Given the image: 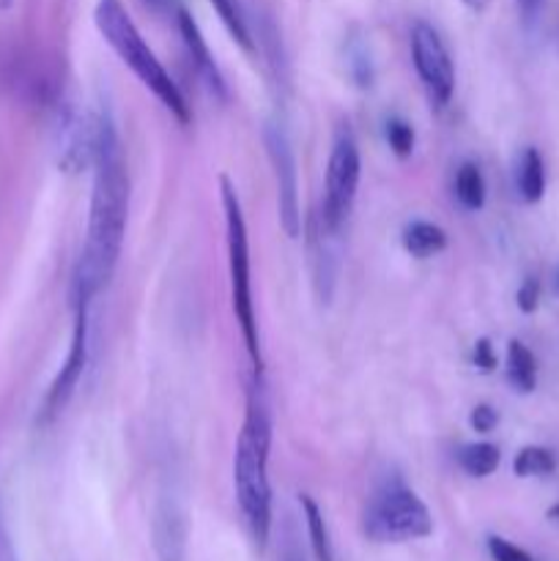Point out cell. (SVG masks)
I'll return each instance as SVG.
<instances>
[{"instance_id":"obj_20","label":"cell","mask_w":559,"mask_h":561,"mask_svg":"<svg viewBox=\"0 0 559 561\" xmlns=\"http://www.w3.org/2000/svg\"><path fill=\"white\" fill-rule=\"evenodd\" d=\"M387 142L389 148L395 151V157L406 159L411 157V151H414V142H417V135L414 129H411V124H406V121L400 118H389L387 121Z\"/></svg>"},{"instance_id":"obj_28","label":"cell","mask_w":559,"mask_h":561,"mask_svg":"<svg viewBox=\"0 0 559 561\" xmlns=\"http://www.w3.org/2000/svg\"><path fill=\"white\" fill-rule=\"evenodd\" d=\"M0 561H16L14 551H11V546H9V540H5V535H0Z\"/></svg>"},{"instance_id":"obj_22","label":"cell","mask_w":559,"mask_h":561,"mask_svg":"<svg viewBox=\"0 0 559 561\" xmlns=\"http://www.w3.org/2000/svg\"><path fill=\"white\" fill-rule=\"evenodd\" d=\"M488 553H491L493 561H535L524 548L504 540V537H488Z\"/></svg>"},{"instance_id":"obj_11","label":"cell","mask_w":559,"mask_h":561,"mask_svg":"<svg viewBox=\"0 0 559 561\" xmlns=\"http://www.w3.org/2000/svg\"><path fill=\"white\" fill-rule=\"evenodd\" d=\"M175 16H179V33H181V38H184L186 55H190L192 69H195L197 80L206 85V91L212 93L214 99H219V102H228V96H230L228 82H225L223 71H219L217 60H214L212 49H208V44H206V38H203L197 22L192 20L190 11H184V9L175 11Z\"/></svg>"},{"instance_id":"obj_30","label":"cell","mask_w":559,"mask_h":561,"mask_svg":"<svg viewBox=\"0 0 559 561\" xmlns=\"http://www.w3.org/2000/svg\"><path fill=\"white\" fill-rule=\"evenodd\" d=\"M283 561H305V559H301V553H299V551H294V548H290V551L285 553V559H283Z\"/></svg>"},{"instance_id":"obj_32","label":"cell","mask_w":559,"mask_h":561,"mask_svg":"<svg viewBox=\"0 0 559 561\" xmlns=\"http://www.w3.org/2000/svg\"><path fill=\"white\" fill-rule=\"evenodd\" d=\"M11 3H14V0H0V11H3V9H11Z\"/></svg>"},{"instance_id":"obj_2","label":"cell","mask_w":559,"mask_h":561,"mask_svg":"<svg viewBox=\"0 0 559 561\" xmlns=\"http://www.w3.org/2000/svg\"><path fill=\"white\" fill-rule=\"evenodd\" d=\"M269 453H272V416L263 398L261 381L250 383L247 414L236 438L233 488L241 518L258 551H263L272 535V482H269Z\"/></svg>"},{"instance_id":"obj_12","label":"cell","mask_w":559,"mask_h":561,"mask_svg":"<svg viewBox=\"0 0 559 561\" xmlns=\"http://www.w3.org/2000/svg\"><path fill=\"white\" fill-rule=\"evenodd\" d=\"M403 247L414 257H433L447 250V233L438 225L417 219L403 228Z\"/></svg>"},{"instance_id":"obj_29","label":"cell","mask_w":559,"mask_h":561,"mask_svg":"<svg viewBox=\"0 0 559 561\" xmlns=\"http://www.w3.org/2000/svg\"><path fill=\"white\" fill-rule=\"evenodd\" d=\"M466 5H469L471 11H486V5L491 3V0H464Z\"/></svg>"},{"instance_id":"obj_7","label":"cell","mask_w":559,"mask_h":561,"mask_svg":"<svg viewBox=\"0 0 559 561\" xmlns=\"http://www.w3.org/2000/svg\"><path fill=\"white\" fill-rule=\"evenodd\" d=\"M263 142H266L269 162H272L274 181H277V206L280 222L290 239H299L301 233V208H299V173H296V157L290 148L288 131L283 121H269L263 129Z\"/></svg>"},{"instance_id":"obj_1","label":"cell","mask_w":559,"mask_h":561,"mask_svg":"<svg viewBox=\"0 0 559 561\" xmlns=\"http://www.w3.org/2000/svg\"><path fill=\"white\" fill-rule=\"evenodd\" d=\"M93 186L88 239L71 277V305L88 307L93 296L110 283L124 247L129 217V173L124 148L110 107L96 113V148H93Z\"/></svg>"},{"instance_id":"obj_17","label":"cell","mask_w":559,"mask_h":561,"mask_svg":"<svg viewBox=\"0 0 559 561\" xmlns=\"http://www.w3.org/2000/svg\"><path fill=\"white\" fill-rule=\"evenodd\" d=\"M455 197L466 211H480L486 206V179L475 162H464L455 173Z\"/></svg>"},{"instance_id":"obj_10","label":"cell","mask_w":559,"mask_h":561,"mask_svg":"<svg viewBox=\"0 0 559 561\" xmlns=\"http://www.w3.org/2000/svg\"><path fill=\"white\" fill-rule=\"evenodd\" d=\"M85 365H88V307H77L69 354H66V362L58 370V376H55V381L49 383L47 398H44V405H42V422L55 420V416L66 409V403H69L71 394H75L77 383H80L82 373H85Z\"/></svg>"},{"instance_id":"obj_13","label":"cell","mask_w":559,"mask_h":561,"mask_svg":"<svg viewBox=\"0 0 559 561\" xmlns=\"http://www.w3.org/2000/svg\"><path fill=\"white\" fill-rule=\"evenodd\" d=\"M507 381L521 394L535 392L537 387V359L521 340H510L507 345Z\"/></svg>"},{"instance_id":"obj_26","label":"cell","mask_w":559,"mask_h":561,"mask_svg":"<svg viewBox=\"0 0 559 561\" xmlns=\"http://www.w3.org/2000/svg\"><path fill=\"white\" fill-rule=\"evenodd\" d=\"M151 11L157 14H170V11H179V0H142Z\"/></svg>"},{"instance_id":"obj_23","label":"cell","mask_w":559,"mask_h":561,"mask_svg":"<svg viewBox=\"0 0 559 561\" xmlns=\"http://www.w3.org/2000/svg\"><path fill=\"white\" fill-rule=\"evenodd\" d=\"M515 299H518V310L521 312H535L537 305H540V283H537L535 277L524 279Z\"/></svg>"},{"instance_id":"obj_19","label":"cell","mask_w":559,"mask_h":561,"mask_svg":"<svg viewBox=\"0 0 559 561\" xmlns=\"http://www.w3.org/2000/svg\"><path fill=\"white\" fill-rule=\"evenodd\" d=\"M212 5L217 9L219 20H223V25L228 27L230 36L239 42L241 49H247V53H252V36H250V27H247L244 22V14H241L239 9V0H212Z\"/></svg>"},{"instance_id":"obj_27","label":"cell","mask_w":559,"mask_h":561,"mask_svg":"<svg viewBox=\"0 0 559 561\" xmlns=\"http://www.w3.org/2000/svg\"><path fill=\"white\" fill-rule=\"evenodd\" d=\"M515 3H518L521 14H524V16H526V20H532V16H535V14H537V11H540L543 0H515Z\"/></svg>"},{"instance_id":"obj_31","label":"cell","mask_w":559,"mask_h":561,"mask_svg":"<svg viewBox=\"0 0 559 561\" xmlns=\"http://www.w3.org/2000/svg\"><path fill=\"white\" fill-rule=\"evenodd\" d=\"M548 518H551V520H559V504H557V507L548 510Z\"/></svg>"},{"instance_id":"obj_6","label":"cell","mask_w":559,"mask_h":561,"mask_svg":"<svg viewBox=\"0 0 559 561\" xmlns=\"http://www.w3.org/2000/svg\"><path fill=\"white\" fill-rule=\"evenodd\" d=\"M362 175V157L360 142H356L354 131L349 126H340L334 131L332 151H329L327 162V186H323V211L318 217L323 219L332 233H340V228L349 219L351 208H354L356 190H360Z\"/></svg>"},{"instance_id":"obj_25","label":"cell","mask_w":559,"mask_h":561,"mask_svg":"<svg viewBox=\"0 0 559 561\" xmlns=\"http://www.w3.org/2000/svg\"><path fill=\"white\" fill-rule=\"evenodd\" d=\"M475 365L480 367L482 373H491L497 367V354H493V345L488 343L486 337L475 343Z\"/></svg>"},{"instance_id":"obj_14","label":"cell","mask_w":559,"mask_h":561,"mask_svg":"<svg viewBox=\"0 0 559 561\" xmlns=\"http://www.w3.org/2000/svg\"><path fill=\"white\" fill-rule=\"evenodd\" d=\"M515 186H518L521 201L537 203L546 192V168L535 148H526L518 159V170H515Z\"/></svg>"},{"instance_id":"obj_8","label":"cell","mask_w":559,"mask_h":561,"mask_svg":"<svg viewBox=\"0 0 559 561\" xmlns=\"http://www.w3.org/2000/svg\"><path fill=\"white\" fill-rule=\"evenodd\" d=\"M411 60H414L417 75L425 85L427 99L436 107L449 104L455 93V66L444 38L427 22H417L411 27Z\"/></svg>"},{"instance_id":"obj_24","label":"cell","mask_w":559,"mask_h":561,"mask_svg":"<svg viewBox=\"0 0 559 561\" xmlns=\"http://www.w3.org/2000/svg\"><path fill=\"white\" fill-rule=\"evenodd\" d=\"M469 422L477 433H491L493 427L499 425V414L491 409V405H477V409L471 411Z\"/></svg>"},{"instance_id":"obj_18","label":"cell","mask_w":559,"mask_h":561,"mask_svg":"<svg viewBox=\"0 0 559 561\" xmlns=\"http://www.w3.org/2000/svg\"><path fill=\"white\" fill-rule=\"evenodd\" d=\"M557 469V458L546 447H524L513 460L515 477H548Z\"/></svg>"},{"instance_id":"obj_16","label":"cell","mask_w":559,"mask_h":561,"mask_svg":"<svg viewBox=\"0 0 559 561\" xmlns=\"http://www.w3.org/2000/svg\"><path fill=\"white\" fill-rule=\"evenodd\" d=\"M499 460H502V453H499L497 444L488 442H475L460 447L458 453V466L475 480H482V477H491L493 471L499 469Z\"/></svg>"},{"instance_id":"obj_9","label":"cell","mask_w":559,"mask_h":561,"mask_svg":"<svg viewBox=\"0 0 559 561\" xmlns=\"http://www.w3.org/2000/svg\"><path fill=\"white\" fill-rule=\"evenodd\" d=\"M186 542H190V515H186L184 496L173 480H168L153 510V551L159 561H184Z\"/></svg>"},{"instance_id":"obj_5","label":"cell","mask_w":559,"mask_h":561,"mask_svg":"<svg viewBox=\"0 0 559 561\" xmlns=\"http://www.w3.org/2000/svg\"><path fill=\"white\" fill-rule=\"evenodd\" d=\"M362 529L373 542H411L433 535V518L427 504L400 480L378 488L362 515Z\"/></svg>"},{"instance_id":"obj_15","label":"cell","mask_w":559,"mask_h":561,"mask_svg":"<svg viewBox=\"0 0 559 561\" xmlns=\"http://www.w3.org/2000/svg\"><path fill=\"white\" fill-rule=\"evenodd\" d=\"M299 507H301V513H305L307 537H310L312 557H316V561H334L332 537H329V526H327V518H323L321 507H318L310 496H299Z\"/></svg>"},{"instance_id":"obj_4","label":"cell","mask_w":559,"mask_h":561,"mask_svg":"<svg viewBox=\"0 0 559 561\" xmlns=\"http://www.w3.org/2000/svg\"><path fill=\"white\" fill-rule=\"evenodd\" d=\"M223 186V211H225V244H228V277H230V305H233L236 323L241 329V340L250 354L252 367L261 373V334H258L255 301H252V261H250V239H247L244 211H241L239 192L228 175L219 179Z\"/></svg>"},{"instance_id":"obj_21","label":"cell","mask_w":559,"mask_h":561,"mask_svg":"<svg viewBox=\"0 0 559 561\" xmlns=\"http://www.w3.org/2000/svg\"><path fill=\"white\" fill-rule=\"evenodd\" d=\"M349 69L351 77L360 88H370L373 85V64H370V55H367L365 47H351L349 49Z\"/></svg>"},{"instance_id":"obj_3","label":"cell","mask_w":559,"mask_h":561,"mask_svg":"<svg viewBox=\"0 0 559 561\" xmlns=\"http://www.w3.org/2000/svg\"><path fill=\"white\" fill-rule=\"evenodd\" d=\"M93 22H96L104 42L113 47V53L118 55L121 60H124V66H129L132 75L159 99V104H162L181 126L190 124L192 110L190 104H186L184 93L175 85L173 77L168 75L162 60H159L157 55H153V49L148 47L142 33L137 31L126 5L121 3V0H99L96 9H93Z\"/></svg>"}]
</instances>
